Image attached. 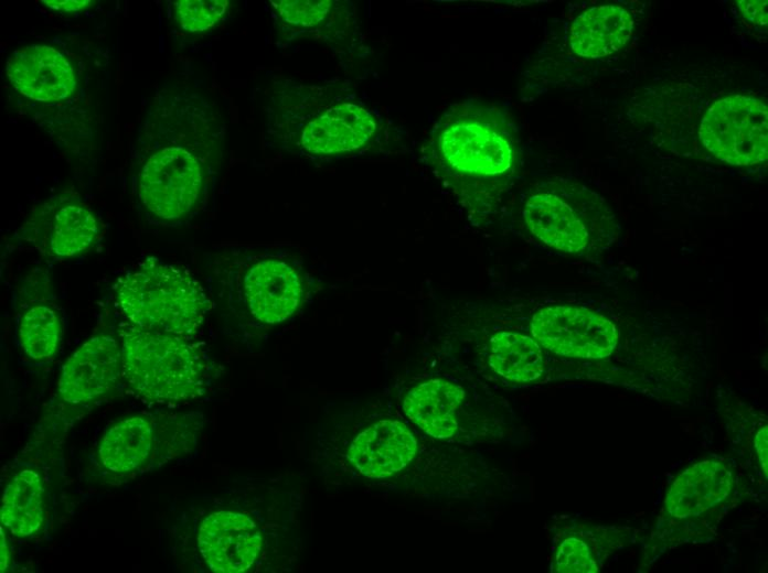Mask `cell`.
I'll return each instance as SVG.
<instances>
[{
	"label": "cell",
	"instance_id": "6da1fadb",
	"mask_svg": "<svg viewBox=\"0 0 768 573\" xmlns=\"http://www.w3.org/2000/svg\"><path fill=\"white\" fill-rule=\"evenodd\" d=\"M514 125L500 106L470 98L454 104L422 147L424 162L451 191L474 226L499 213L518 173Z\"/></svg>",
	"mask_w": 768,
	"mask_h": 573
},
{
	"label": "cell",
	"instance_id": "7a4b0ae2",
	"mask_svg": "<svg viewBox=\"0 0 768 573\" xmlns=\"http://www.w3.org/2000/svg\"><path fill=\"white\" fill-rule=\"evenodd\" d=\"M122 385L150 403H174L204 396L217 369L192 337L141 329L124 321L117 331Z\"/></svg>",
	"mask_w": 768,
	"mask_h": 573
},
{
	"label": "cell",
	"instance_id": "3957f363",
	"mask_svg": "<svg viewBox=\"0 0 768 573\" xmlns=\"http://www.w3.org/2000/svg\"><path fill=\"white\" fill-rule=\"evenodd\" d=\"M521 213L535 238L569 255L600 253L615 244L619 234V224L607 202L572 179L536 182L525 194Z\"/></svg>",
	"mask_w": 768,
	"mask_h": 573
},
{
	"label": "cell",
	"instance_id": "277c9868",
	"mask_svg": "<svg viewBox=\"0 0 768 573\" xmlns=\"http://www.w3.org/2000/svg\"><path fill=\"white\" fill-rule=\"evenodd\" d=\"M125 321L141 329L192 337L204 323L211 301L185 270L147 257L113 286Z\"/></svg>",
	"mask_w": 768,
	"mask_h": 573
},
{
	"label": "cell",
	"instance_id": "5b68a950",
	"mask_svg": "<svg viewBox=\"0 0 768 573\" xmlns=\"http://www.w3.org/2000/svg\"><path fill=\"white\" fill-rule=\"evenodd\" d=\"M157 122V120L154 119ZM156 123H145L140 136L142 158L138 175V201L156 223L172 225L186 218L200 206L207 186L205 160L184 138Z\"/></svg>",
	"mask_w": 768,
	"mask_h": 573
},
{
	"label": "cell",
	"instance_id": "8992f818",
	"mask_svg": "<svg viewBox=\"0 0 768 573\" xmlns=\"http://www.w3.org/2000/svg\"><path fill=\"white\" fill-rule=\"evenodd\" d=\"M201 426L196 413L137 414L113 424L99 442L100 465L114 473L145 472L191 450Z\"/></svg>",
	"mask_w": 768,
	"mask_h": 573
},
{
	"label": "cell",
	"instance_id": "52a82bcc",
	"mask_svg": "<svg viewBox=\"0 0 768 573\" xmlns=\"http://www.w3.org/2000/svg\"><path fill=\"white\" fill-rule=\"evenodd\" d=\"M698 139L717 160L751 166L768 156V108L762 99L732 94L715 100L704 112Z\"/></svg>",
	"mask_w": 768,
	"mask_h": 573
},
{
	"label": "cell",
	"instance_id": "ba28073f",
	"mask_svg": "<svg viewBox=\"0 0 768 573\" xmlns=\"http://www.w3.org/2000/svg\"><path fill=\"white\" fill-rule=\"evenodd\" d=\"M530 332L546 350L579 359L609 357L619 339L611 320L576 305H547L536 310L530 321Z\"/></svg>",
	"mask_w": 768,
	"mask_h": 573
},
{
	"label": "cell",
	"instance_id": "9c48e42d",
	"mask_svg": "<svg viewBox=\"0 0 768 573\" xmlns=\"http://www.w3.org/2000/svg\"><path fill=\"white\" fill-rule=\"evenodd\" d=\"M122 383V356L118 335L98 333L84 342L63 364L56 398L71 407L93 404Z\"/></svg>",
	"mask_w": 768,
	"mask_h": 573
},
{
	"label": "cell",
	"instance_id": "30bf717a",
	"mask_svg": "<svg viewBox=\"0 0 768 573\" xmlns=\"http://www.w3.org/2000/svg\"><path fill=\"white\" fill-rule=\"evenodd\" d=\"M198 549L209 569L217 573L249 571L263 551V533L244 512L218 510L200 523Z\"/></svg>",
	"mask_w": 768,
	"mask_h": 573
},
{
	"label": "cell",
	"instance_id": "8fae6325",
	"mask_svg": "<svg viewBox=\"0 0 768 573\" xmlns=\"http://www.w3.org/2000/svg\"><path fill=\"white\" fill-rule=\"evenodd\" d=\"M6 73L20 94L42 102L68 98L77 84L70 60L50 45L33 44L14 51L8 57Z\"/></svg>",
	"mask_w": 768,
	"mask_h": 573
},
{
	"label": "cell",
	"instance_id": "7c38bea8",
	"mask_svg": "<svg viewBox=\"0 0 768 573\" xmlns=\"http://www.w3.org/2000/svg\"><path fill=\"white\" fill-rule=\"evenodd\" d=\"M249 313L259 322L277 324L289 318L302 300L298 272L282 260L267 258L252 264L243 279Z\"/></svg>",
	"mask_w": 768,
	"mask_h": 573
},
{
	"label": "cell",
	"instance_id": "4fadbf2b",
	"mask_svg": "<svg viewBox=\"0 0 768 573\" xmlns=\"http://www.w3.org/2000/svg\"><path fill=\"white\" fill-rule=\"evenodd\" d=\"M42 207L34 216L31 230H23L22 236L31 235L26 241L54 258H68L87 250L99 235V223L95 214L81 202L60 201L57 204Z\"/></svg>",
	"mask_w": 768,
	"mask_h": 573
},
{
	"label": "cell",
	"instance_id": "5bb4252c",
	"mask_svg": "<svg viewBox=\"0 0 768 573\" xmlns=\"http://www.w3.org/2000/svg\"><path fill=\"white\" fill-rule=\"evenodd\" d=\"M416 452V439L403 422L380 420L356 435L348 458L362 475L384 478L402 471Z\"/></svg>",
	"mask_w": 768,
	"mask_h": 573
},
{
	"label": "cell",
	"instance_id": "9a60e30c",
	"mask_svg": "<svg viewBox=\"0 0 768 573\" xmlns=\"http://www.w3.org/2000/svg\"><path fill=\"white\" fill-rule=\"evenodd\" d=\"M377 130L374 115L355 104L329 108L307 123L300 143L312 154H338L356 151L366 145Z\"/></svg>",
	"mask_w": 768,
	"mask_h": 573
},
{
	"label": "cell",
	"instance_id": "2e32d148",
	"mask_svg": "<svg viewBox=\"0 0 768 573\" xmlns=\"http://www.w3.org/2000/svg\"><path fill=\"white\" fill-rule=\"evenodd\" d=\"M733 487L734 475L726 464L701 461L675 476L665 495L664 507L678 519L696 517L725 500Z\"/></svg>",
	"mask_w": 768,
	"mask_h": 573
},
{
	"label": "cell",
	"instance_id": "e0dca14e",
	"mask_svg": "<svg viewBox=\"0 0 768 573\" xmlns=\"http://www.w3.org/2000/svg\"><path fill=\"white\" fill-rule=\"evenodd\" d=\"M466 390L446 378H429L410 388L403 399L406 417L426 434L447 439L458 428Z\"/></svg>",
	"mask_w": 768,
	"mask_h": 573
},
{
	"label": "cell",
	"instance_id": "ac0fdd59",
	"mask_svg": "<svg viewBox=\"0 0 768 573\" xmlns=\"http://www.w3.org/2000/svg\"><path fill=\"white\" fill-rule=\"evenodd\" d=\"M633 28V18L626 8L617 4L591 7L573 21L569 46L580 57L608 56L627 44Z\"/></svg>",
	"mask_w": 768,
	"mask_h": 573
},
{
	"label": "cell",
	"instance_id": "d6986e66",
	"mask_svg": "<svg viewBox=\"0 0 768 573\" xmlns=\"http://www.w3.org/2000/svg\"><path fill=\"white\" fill-rule=\"evenodd\" d=\"M46 516L43 478L34 469L15 473L1 499V527L17 538H28L43 527Z\"/></svg>",
	"mask_w": 768,
	"mask_h": 573
},
{
	"label": "cell",
	"instance_id": "ffe728a7",
	"mask_svg": "<svg viewBox=\"0 0 768 573\" xmlns=\"http://www.w3.org/2000/svg\"><path fill=\"white\" fill-rule=\"evenodd\" d=\"M490 368L508 381L525 383L544 372L542 347L529 335L515 331H497L487 343Z\"/></svg>",
	"mask_w": 768,
	"mask_h": 573
},
{
	"label": "cell",
	"instance_id": "44dd1931",
	"mask_svg": "<svg viewBox=\"0 0 768 573\" xmlns=\"http://www.w3.org/2000/svg\"><path fill=\"white\" fill-rule=\"evenodd\" d=\"M17 338L23 354L33 363H47L56 355L62 339V322L47 303H34L20 316Z\"/></svg>",
	"mask_w": 768,
	"mask_h": 573
},
{
	"label": "cell",
	"instance_id": "7402d4cb",
	"mask_svg": "<svg viewBox=\"0 0 768 573\" xmlns=\"http://www.w3.org/2000/svg\"><path fill=\"white\" fill-rule=\"evenodd\" d=\"M227 0H179L173 4L174 18L186 32H204L227 13Z\"/></svg>",
	"mask_w": 768,
	"mask_h": 573
},
{
	"label": "cell",
	"instance_id": "603a6c76",
	"mask_svg": "<svg viewBox=\"0 0 768 573\" xmlns=\"http://www.w3.org/2000/svg\"><path fill=\"white\" fill-rule=\"evenodd\" d=\"M271 3L285 23L299 28H312L326 20L333 2L330 0H277Z\"/></svg>",
	"mask_w": 768,
	"mask_h": 573
},
{
	"label": "cell",
	"instance_id": "cb8c5ba5",
	"mask_svg": "<svg viewBox=\"0 0 768 573\" xmlns=\"http://www.w3.org/2000/svg\"><path fill=\"white\" fill-rule=\"evenodd\" d=\"M558 573H594L598 571L588 544L579 537L569 536L557 547L553 563Z\"/></svg>",
	"mask_w": 768,
	"mask_h": 573
},
{
	"label": "cell",
	"instance_id": "d4e9b609",
	"mask_svg": "<svg viewBox=\"0 0 768 573\" xmlns=\"http://www.w3.org/2000/svg\"><path fill=\"white\" fill-rule=\"evenodd\" d=\"M743 18L755 26L767 25V0L737 1Z\"/></svg>",
	"mask_w": 768,
	"mask_h": 573
},
{
	"label": "cell",
	"instance_id": "484cf974",
	"mask_svg": "<svg viewBox=\"0 0 768 573\" xmlns=\"http://www.w3.org/2000/svg\"><path fill=\"white\" fill-rule=\"evenodd\" d=\"M768 429L765 425L761 428L755 435L754 439V446L757 452V456L760 463V466L764 471L765 477H767V472H768Z\"/></svg>",
	"mask_w": 768,
	"mask_h": 573
},
{
	"label": "cell",
	"instance_id": "4316f807",
	"mask_svg": "<svg viewBox=\"0 0 768 573\" xmlns=\"http://www.w3.org/2000/svg\"><path fill=\"white\" fill-rule=\"evenodd\" d=\"M41 2L61 12H77L93 3L90 0H43Z\"/></svg>",
	"mask_w": 768,
	"mask_h": 573
},
{
	"label": "cell",
	"instance_id": "83f0119b",
	"mask_svg": "<svg viewBox=\"0 0 768 573\" xmlns=\"http://www.w3.org/2000/svg\"><path fill=\"white\" fill-rule=\"evenodd\" d=\"M1 543H0V560H1V572H4L8 570L9 564H10V548L7 541V537L3 532V528L1 527Z\"/></svg>",
	"mask_w": 768,
	"mask_h": 573
}]
</instances>
